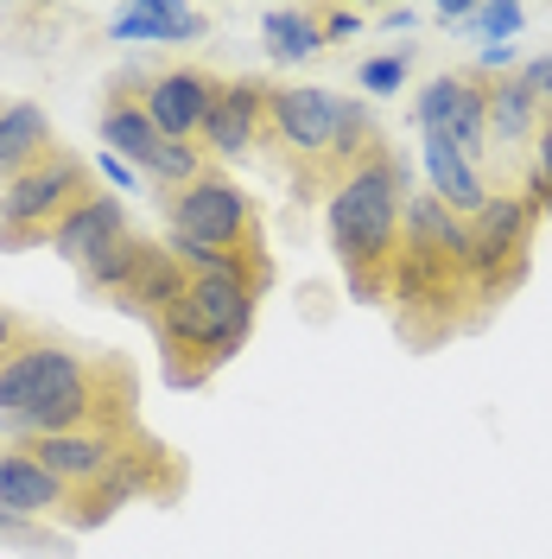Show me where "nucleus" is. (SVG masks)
<instances>
[{
    "mask_svg": "<svg viewBox=\"0 0 552 559\" xmlns=\"http://www.w3.org/2000/svg\"><path fill=\"white\" fill-rule=\"evenodd\" d=\"M0 502L20 522H45V515H70V489L38 464L26 445H0Z\"/></svg>",
    "mask_w": 552,
    "mask_h": 559,
    "instance_id": "nucleus-15",
    "label": "nucleus"
},
{
    "mask_svg": "<svg viewBox=\"0 0 552 559\" xmlns=\"http://www.w3.org/2000/svg\"><path fill=\"white\" fill-rule=\"evenodd\" d=\"M381 20H387V26H394V33H407V26H419V7H387V13H381Z\"/></svg>",
    "mask_w": 552,
    "mask_h": 559,
    "instance_id": "nucleus-30",
    "label": "nucleus"
},
{
    "mask_svg": "<svg viewBox=\"0 0 552 559\" xmlns=\"http://www.w3.org/2000/svg\"><path fill=\"white\" fill-rule=\"evenodd\" d=\"M166 242H191V248H204V254H223V261H242V267H267L274 274V254L261 248L254 198L229 173H216V166L166 198Z\"/></svg>",
    "mask_w": 552,
    "mask_h": 559,
    "instance_id": "nucleus-6",
    "label": "nucleus"
},
{
    "mask_svg": "<svg viewBox=\"0 0 552 559\" xmlns=\"http://www.w3.org/2000/svg\"><path fill=\"white\" fill-rule=\"evenodd\" d=\"M407 70H413V45H394V51H381V58H362V64H356V83H362L369 96H400Z\"/></svg>",
    "mask_w": 552,
    "mask_h": 559,
    "instance_id": "nucleus-22",
    "label": "nucleus"
},
{
    "mask_svg": "<svg viewBox=\"0 0 552 559\" xmlns=\"http://www.w3.org/2000/svg\"><path fill=\"white\" fill-rule=\"evenodd\" d=\"M533 229H540V210L527 191H495L483 216H470V286L483 318L520 293L533 267Z\"/></svg>",
    "mask_w": 552,
    "mask_h": 559,
    "instance_id": "nucleus-7",
    "label": "nucleus"
},
{
    "mask_svg": "<svg viewBox=\"0 0 552 559\" xmlns=\"http://www.w3.org/2000/svg\"><path fill=\"white\" fill-rule=\"evenodd\" d=\"M527 198L540 216H552V115L540 121V134H533V166H527Z\"/></svg>",
    "mask_w": 552,
    "mask_h": 559,
    "instance_id": "nucleus-23",
    "label": "nucleus"
},
{
    "mask_svg": "<svg viewBox=\"0 0 552 559\" xmlns=\"http://www.w3.org/2000/svg\"><path fill=\"white\" fill-rule=\"evenodd\" d=\"M540 103L520 90V76H502L495 90H489V134L502 140V146H520V140H533L540 134Z\"/></svg>",
    "mask_w": 552,
    "mask_h": 559,
    "instance_id": "nucleus-20",
    "label": "nucleus"
},
{
    "mask_svg": "<svg viewBox=\"0 0 552 559\" xmlns=\"http://www.w3.org/2000/svg\"><path fill=\"white\" fill-rule=\"evenodd\" d=\"M489 90H495V76H483V70H445V76H432L413 103L419 140H445V146L477 159L489 146Z\"/></svg>",
    "mask_w": 552,
    "mask_h": 559,
    "instance_id": "nucleus-10",
    "label": "nucleus"
},
{
    "mask_svg": "<svg viewBox=\"0 0 552 559\" xmlns=\"http://www.w3.org/2000/svg\"><path fill=\"white\" fill-rule=\"evenodd\" d=\"M419 166H425V191L439 198V204L451 210V216H483L489 210V178H483V166L470 159V153H457V146H445V140H425L419 146Z\"/></svg>",
    "mask_w": 552,
    "mask_h": 559,
    "instance_id": "nucleus-14",
    "label": "nucleus"
},
{
    "mask_svg": "<svg viewBox=\"0 0 552 559\" xmlns=\"http://www.w3.org/2000/svg\"><path fill=\"white\" fill-rule=\"evenodd\" d=\"M58 153V128L38 103H7L0 108V191L13 178H26L33 166H45Z\"/></svg>",
    "mask_w": 552,
    "mask_h": 559,
    "instance_id": "nucleus-17",
    "label": "nucleus"
},
{
    "mask_svg": "<svg viewBox=\"0 0 552 559\" xmlns=\"http://www.w3.org/2000/svg\"><path fill=\"white\" fill-rule=\"evenodd\" d=\"M407 204H413V173H407V159L394 146H381L369 166H356L331 191L324 236H331V254L344 267L349 299L387 306V274H394V254H400Z\"/></svg>",
    "mask_w": 552,
    "mask_h": 559,
    "instance_id": "nucleus-3",
    "label": "nucleus"
},
{
    "mask_svg": "<svg viewBox=\"0 0 552 559\" xmlns=\"http://www.w3.org/2000/svg\"><path fill=\"white\" fill-rule=\"evenodd\" d=\"M261 280L248 274H191L184 299L153 324L159 337V369L172 388H204L223 362H236L261 318Z\"/></svg>",
    "mask_w": 552,
    "mask_h": 559,
    "instance_id": "nucleus-4",
    "label": "nucleus"
},
{
    "mask_svg": "<svg viewBox=\"0 0 552 559\" xmlns=\"http://www.w3.org/2000/svg\"><path fill=\"white\" fill-rule=\"evenodd\" d=\"M103 153L128 159L140 178H153V185H166V191H184L191 178L209 173L204 146L166 140L159 128H153V115H146L140 103H128V96H115V103L103 108Z\"/></svg>",
    "mask_w": 552,
    "mask_h": 559,
    "instance_id": "nucleus-9",
    "label": "nucleus"
},
{
    "mask_svg": "<svg viewBox=\"0 0 552 559\" xmlns=\"http://www.w3.org/2000/svg\"><path fill=\"white\" fill-rule=\"evenodd\" d=\"M20 337H26V324H20L13 312H0V356H7V349L20 344Z\"/></svg>",
    "mask_w": 552,
    "mask_h": 559,
    "instance_id": "nucleus-29",
    "label": "nucleus"
},
{
    "mask_svg": "<svg viewBox=\"0 0 552 559\" xmlns=\"http://www.w3.org/2000/svg\"><path fill=\"white\" fill-rule=\"evenodd\" d=\"M387 306H394V331L413 349H439L457 331H477V286H470V223L451 216L432 191H413L407 204V229H400V254L387 274Z\"/></svg>",
    "mask_w": 552,
    "mask_h": 559,
    "instance_id": "nucleus-2",
    "label": "nucleus"
},
{
    "mask_svg": "<svg viewBox=\"0 0 552 559\" xmlns=\"http://www.w3.org/2000/svg\"><path fill=\"white\" fill-rule=\"evenodd\" d=\"M83 198H96V178H89V166H83L76 153L58 146L45 166H33L26 178H13V185L0 191V248L20 254V248L51 242V229H58Z\"/></svg>",
    "mask_w": 552,
    "mask_h": 559,
    "instance_id": "nucleus-8",
    "label": "nucleus"
},
{
    "mask_svg": "<svg viewBox=\"0 0 552 559\" xmlns=\"http://www.w3.org/2000/svg\"><path fill=\"white\" fill-rule=\"evenodd\" d=\"M267 96H274V83H261V76H223L216 108L204 121V153H216V159L254 153L267 140Z\"/></svg>",
    "mask_w": 552,
    "mask_h": 559,
    "instance_id": "nucleus-12",
    "label": "nucleus"
},
{
    "mask_svg": "<svg viewBox=\"0 0 552 559\" xmlns=\"http://www.w3.org/2000/svg\"><path fill=\"white\" fill-rule=\"evenodd\" d=\"M140 254H146V236H121L115 248H103V254L83 267V286H89V293H121V286L134 280Z\"/></svg>",
    "mask_w": 552,
    "mask_h": 559,
    "instance_id": "nucleus-21",
    "label": "nucleus"
},
{
    "mask_svg": "<svg viewBox=\"0 0 552 559\" xmlns=\"http://www.w3.org/2000/svg\"><path fill=\"white\" fill-rule=\"evenodd\" d=\"M184 286H191V274L172 261V248L166 242H146V254H140L134 280L115 293V306L128 318H146V324H159V318L172 312L178 299H184Z\"/></svg>",
    "mask_w": 552,
    "mask_h": 559,
    "instance_id": "nucleus-16",
    "label": "nucleus"
},
{
    "mask_svg": "<svg viewBox=\"0 0 552 559\" xmlns=\"http://www.w3.org/2000/svg\"><path fill=\"white\" fill-rule=\"evenodd\" d=\"M261 45L274 64H305L324 51V7H267L261 13Z\"/></svg>",
    "mask_w": 552,
    "mask_h": 559,
    "instance_id": "nucleus-19",
    "label": "nucleus"
},
{
    "mask_svg": "<svg viewBox=\"0 0 552 559\" xmlns=\"http://www.w3.org/2000/svg\"><path fill=\"white\" fill-rule=\"evenodd\" d=\"M0 108H7V103H0Z\"/></svg>",
    "mask_w": 552,
    "mask_h": 559,
    "instance_id": "nucleus-31",
    "label": "nucleus"
},
{
    "mask_svg": "<svg viewBox=\"0 0 552 559\" xmlns=\"http://www.w3.org/2000/svg\"><path fill=\"white\" fill-rule=\"evenodd\" d=\"M362 33V13H349V7H324V45H337V38Z\"/></svg>",
    "mask_w": 552,
    "mask_h": 559,
    "instance_id": "nucleus-26",
    "label": "nucleus"
},
{
    "mask_svg": "<svg viewBox=\"0 0 552 559\" xmlns=\"http://www.w3.org/2000/svg\"><path fill=\"white\" fill-rule=\"evenodd\" d=\"M515 76H520V90L540 103V115H552V58H527Z\"/></svg>",
    "mask_w": 552,
    "mask_h": 559,
    "instance_id": "nucleus-25",
    "label": "nucleus"
},
{
    "mask_svg": "<svg viewBox=\"0 0 552 559\" xmlns=\"http://www.w3.org/2000/svg\"><path fill=\"white\" fill-rule=\"evenodd\" d=\"M267 140L286 146L292 159V178L299 185H324L337 191L356 166H369L381 153V134H375V115L362 103H344L317 83H274L267 96Z\"/></svg>",
    "mask_w": 552,
    "mask_h": 559,
    "instance_id": "nucleus-5",
    "label": "nucleus"
},
{
    "mask_svg": "<svg viewBox=\"0 0 552 559\" xmlns=\"http://www.w3.org/2000/svg\"><path fill=\"white\" fill-rule=\"evenodd\" d=\"M121 362H89L76 349L26 331L0 356V426L26 445L51 432H134V388L108 394Z\"/></svg>",
    "mask_w": 552,
    "mask_h": 559,
    "instance_id": "nucleus-1",
    "label": "nucleus"
},
{
    "mask_svg": "<svg viewBox=\"0 0 552 559\" xmlns=\"http://www.w3.org/2000/svg\"><path fill=\"white\" fill-rule=\"evenodd\" d=\"M520 26H527V7H515V0H508V7H502V0H495V7H477V33H483V45H508Z\"/></svg>",
    "mask_w": 552,
    "mask_h": 559,
    "instance_id": "nucleus-24",
    "label": "nucleus"
},
{
    "mask_svg": "<svg viewBox=\"0 0 552 559\" xmlns=\"http://www.w3.org/2000/svg\"><path fill=\"white\" fill-rule=\"evenodd\" d=\"M96 173H103L115 191H134V185H140V173L128 166V159H115V153H96Z\"/></svg>",
    "mask_w": 552,
    "mask_h": 559,
    "instance_id": "nucleus-27",
    "label": "nucleus"
},
{
    "mask_svg": "<svg viewBox=\"0 0 552 559\" xmlns=\"http://www.w3.org/2000/svg\"><path fill=\"white\" fill-rule=\"evenodd\" d=\"M115 45H191V38L209 33V20L184 0H134L115 13Z\"/></svg>",
    "mask_w": 552,
    "mask_h": 559,
    "instance_id": "nucleus-18",
    "label": "nucleus"
},
{
    "mask_svg": "<svg viewBox=\"0 0 552 559\" xmlns=\"http://www.w3.org/2000/svg\"><path fill=\"white\" fill-rule=\"evenodd\" d=\"M121 236H134V223H128V204H121V198H108V191H96V198H83V204L70 210L58 229H51V248L64 254L76 274H83V267H89L103 248H115Z\"/></svg>",
    "mask_w": 552,
    "mask_h": 559,
    "instance_id": "nucleus-13",
    "label": "nucleus"
},
{
    "mask_svg": "<svg viewBox=\"0 0 552 559\" xmlns=\"http://www.w3.org/2000/svg\"><path fill=\"white\" fill-rule=\"evenodd\" d=\"M216 90H223V76H209L204 64H172V70H159V76H146L140 108L153 115V128L166 140H204Z\"/></svg>",
    "mask_w": 552,
    "mask_h": 559,
    "instance_id": "nucleus-11",
    "label": "nucleus"
},
{
    "mask_svg": "<svg viewBox=\"0 0 552 559\" xmlns=\"http://www.w3.org/2000/svg\"><path fill=\"white\" fill-rule=\"evenodd\" d=\"M432 20H439V26H477V0H439Z\"/></svg>",
    "mask_w": 552,
    "mask_h": 559,
    "instance_id": "nucleus-28",
    "label": "nucleus"
}]
</instances>
